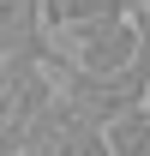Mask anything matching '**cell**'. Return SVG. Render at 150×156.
I'll use <instances>...</instances> for the list:
<instances>
[{"mask_svg": "<svg viewBox=\"0 0 150 156\" xmlns=\"http://www.w3.org/2000/svg\"><path fill=\"white\" fill-rule=\"evenodd\" d=\"M66 48H60V66L72 72H126L132 60L144 54L150 42V12H126V18H96V24H78V30H60Z\"/></svg>", "mask_w": 150, "mask_h": 156, "instance_id": "obj_1", "label": "cell"}, {"mask_svg": "<svg viewBox=\"0 0 150 156\" xmlns=\"http://www.w3.org/2000/svg\"><path fill=\"white\" fill-rule=\"evenodd\" d=\"M48 12V30H78V24H96V18H126V12H144V0H42Z\"/></svg>", "mask_w": 150, "mask_h": 156, "instance_id": "obj_3", "label": "cell"}, {"mask_svg": "<svg viewBox=\"0 0 150 156\" xmlns=\"http://www.w3.org/2000/svg\"><path fill=\"white\" fill-rule=\"evenodd\" d=\"M30 54H54L42 0H0V60H30Z\"/></svg>", "mask_w": 150, "mask_h": 156, "instance_id": "obj_2", "label": "cell"}, {"mask_svg": "<svg viewBox=\"0 0 150 156\" xmlns=\"http://www.w3.org/2000/svg\"><path fill=\"white\" fill-rule=\"evenodd\" d=\"M12 156H60V150H54V144H48V138H36V132H30V138H24V144H18V150H12Z\"/></svg>", "mask_w": 150, "mask_h": 156, "instance_id": "obj_5", "label": "cell"}, {"mask_svg": "<svg viewBox=\"0 0 150 156\" xmlns=\"http://www.w3.org/2000/svg\"><path fill=\"white\" fill-rule=\"evenodd\" d=\"M144 12H150V0H144Z\"/></svg>", "mask_w": 150, "mask_h": 156, "instance_id": "obj_7", "label": "cell"}, {"mask_svg": "<svg viewBox=\"0 0 150 156\" xmlns=\"http://www.w3.org/2000/svg\"><path fill=\"white\" fill-rule=\"evenodd\" d=\"M108 150L114 156H150V102H138L120 120H108Z\"/></svg>", "mask_w": 150, "mask_h": 156, "instance_id": "obj_4", "label": "cell"}, {"mask_svg": "<svg viewBox=\"0 0 150 156\" xmlns=\"http://www.w3.org/2000/svg\"><path fill=\"white\" fill-rule=\"evenodd\" d=\"M6 84H12V60H0V96H6Z\"/></svg>", "mask_w": 150, "mask_h": 156, "instance_id": "obj_6", "label": "cell"}]
</instances>
